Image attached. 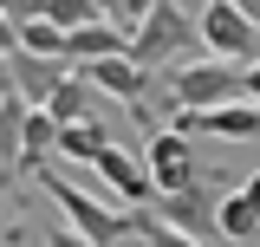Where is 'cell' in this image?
Wrapping results in <instances>:
<instances>
[{
  "label": "cell",
  "mask_w": 260,
  "mask_h": 247,
  "mask_svg": "<svg viewBox=\"0 0 260 247\" xmlns=\"http://www.w3.org/2000/svg\"><path fill=\"white\" fill-rule=\"evenodd\" d=\"M189 46H202V20H195V7H182V0H150L143 20L130 26V59L143 65L150 78L189 65Z\"/></svg>",
  "instance_id": "1"
},
{
  "label": "cell",
  "mask_w": 260,
  "mask_h": 247,
  "mask_svg": "<svg viewBox=\"0 0 260 247\" xmlns=\"http://www.w3.org/2000/svg\"><path fill=\"white\" fill-rule=\"evenodd\" d=\"M234 98H241V65H228V59H189V65H176V72H162L169 117L215 111V104H234Z\"/></svg>",
  "instance_id": "2"
},
{
  "label": "cell",
  "mask_w": 260,
  "mask_h": 247,
  "mask_svg": "<svg viewBox=\"0 0 260 247\" xmlns=\"http://www.w3.org/2000/svg\"><path fill=\"white\" fill-rule=\"evenodd\" d=\"M202 46L208 59H228V65H254L260 59V26L234 7V0H202Z\"/></svg>",
  "instance_id": "3"
},
{
  "label": "cell",
  "mask_w": 260,
  "mask_h": 247,
  "mask_svg": "<svg viewBox=\"0 0 260 247\" xmlns=\"http://www.w3.org/2000/svg\"><path fill=\"white\" fill-rule=\"evenodd\" d=\"M143 169H150L156 195H182V189L202 182V156H195V143L176 130V123H162V130L143 137Z\"/></svg>",
  "instance_id": "4"
},
{
  "label": "cell",
  "mask_w": 260,
  "mask_h": 247,
  "mask_svg": "<svg viewBox=\"0 0 260 247\" xmlns=\"http://www.w3.org/2000/svg\"><path fill=\"white\" fill-rule=\"evenodd\" d=\"M221 195H228V189H215L208 176H202V182H195V189H182V195H156L150 208H156V215L169 221V228H182V234H195V241H215V234H221V221H215V208H221Z\"/></svg>",
  "instance_id": "5"
},
{
  "label": "cell",
  "mask_w": 260,
  "mask_h": 247,
  "mask_svg": "<svg viewBox=\"0 0 260 247\" xmlns=\"http://www.w3.org/2000/svg\"><path fill=\"white\" fill-rule=\"evenodd\" d=\"M91 169L104 176V189L117 195V208H124V215H137V208H150V202H156V182H150V169H143V150H117V143H111Z\"/></svg>",
  "instance_id": "6"
},
{
  "label": "cell",
  "mask_w": 260,
  "mask_h": 247,
  "mask_svg": "<svg viewBox=\"0 0 260 247\" xmlns=\"http://www.w3.org/2000/svg\"><path fill=\"white\" fill-rule=\"evenodd\" d=\"M182 137H228V143H254L260 137V104L247 98H234V104H215V111H182V117H169Z\"/></svg>",
  "instance_id": "7"
},
{
  "label": "cell",
  "mask_w": 260,
  "mask_h": 247,
  "mask_svg": "<svg viewBox=\"0 0 260 247\" xmlns=\"http://www.w3.org/2000/svg\"><path fill=\"white\" fill-rule=\"evenodd\" d=\"M65 78H72V65H59V59H39V52H26V46L13 52V91L26 98L32 111H46V104H52V91H59Z\"/></svg>",
  "instance_id": "8"
},
{
  "label": "cell",
  "mask_w": 260,
  "mask_h": 247,
  "mask_svg": "<svg viewBox=\"0 0 260 247\" xmlns=\"http://www.w3.org/2000/svg\"><path fill=\"white\" fill-rule=\"evenodd\" d=\"M117 52H130V33L117 26V20H98V26L65 33V65H72V72H85V65H98V59H117Z\"/></svg>",
  "instance_id": "9"
},
{
  "label": "cell",
  "mask_w": 260,
  "mask_h": 247,
  "mask_svg": "<svg viewBox=\"0 0 260 247\" xmlns=\"http://www.w3.org/2000/svg\"><path fill=\"white\" fill-rule=\"evenodd\" d=\"M104 150H111V123L104 117H85V123H65L59 130V156L65 163H98Z\"/></svg>",
  "instance_id": "10"
},
{
  "label": "cell",
  "mask_w": 260,
  "mask_h": 247,
  "mask_svg": "<svg viewBox=\"0 0 260 247\" xmlns=\"http://www.w3.org/2000/svg\"><path fill=\"white\" fill-rule=\"evenodd\" d=\"M215 221H221V241H241V247H254V241H260V215H254V202H247L241 189H228V195H221Z\"/></svg>",
  "instance_id": "11"
},
{
  "label": "cell",
  "mask_w": 260,
  "mask_h": 247,
  "mask_svg": "<svg viewBox=\"0 0 260 247\" xmlns=\"http://www.w3.org/2000/svg\"><path fill=\"white\" fill-rule=\"evenodd\" d=\"M46 111H52V123H85V117H98V104H91V85H85V78H78V72H72V78H65L59 91H52V104H46Z\"/></svg>",
  "instance_id": "12"
},
{
  "label": "cell",
  "mask_w": 260,
  "mask_h": 247,
  "mask_svg": "<svg viewBox=\"0 0 260 247\" xmlns=\"http://www.w3.org/2000/svg\"><path fill=\"white\" fill-rule=\"evenodd\" d=\"M26 117H32V104L20 91L0 104V163L13 169V156H26Z\"/></svg>",
  "instance_id": "13"
},
{
  "label": "cell",
  "mask_w": 260,
  "mask_h": 247,
  "mask_svg": "<svg viewBox=\"0 0 260 247\" xmlns=\"http://www.w3.org/2000/svg\"><path fill=\"white\" fill-rule=\"evenodd\" d=\"M130 221H137V241L143 247H208V241H195V234H182V228H169L156 208H137Z\"/></svg>",
  "instance_id": "14"
},
{
  "label": "cell",
  "mask_w": 260,
  "mask_h": 247,
  "mask_svg": "<svg viewBox=\"0 0 260 247\" xmlns=\"http://www.w3.org/2000/svg\"><path fill=\"white\" fill-rule=\"evenodd\" d=\"M20 46H26V52H39V59H59V65H65V26H52V20L20 26Z\"/></svg>",
  "instance_id": "15"
},
{
  "label": "cell",
  "mask_w": 260,
  "mask_h": 247,
  "mask_svg": "<svg viewBox=\"0 0 260 247\" xmlns=\"http://www.w3.org/2000/svg\"><path fill=\"white\" fill-rule=\"evenodd\" d=\"M46 20L65 33H78V26H98L104 13H98V0H46Z\"/></svg>",
  "instance_id": "16"
},
{
  "label": "cell",
  "mask_w": 260,
  "mask_h": 247,
  "mask_svg": "<svg viewBox=\"0 0 260 247\" xmlns=\"http://www.w3.org/2000/svg\"><path fill=\"white\" fill-rule=\"evenodd\" d=\"M143 7H150V0H98V13H104V20H117L124 33L143 20Z\"/></svg>",
  "instance_id": "17"
},
{
  "label": "cell",
  "mask_w": 260,
  "mask_h": 247,
  "mask_svg": "<svg viewBox=\"0 0 260 247\" xmlns=\"http://www.w3.org/2000/svg\"><path fill=\"white\" fill-rule=\"evenodd\" d=\"M13 202H20V182H13V169H0V241L13 234Z\"/></svg>",
  "instance_id": "18"
},
{
  "label": "cell",
  "mask_w": 260,
  "mask_h": 247,
  "mask_svg": "<svg viewBox=\"0 0 260 247\" xmlns=\"http://www.w3.org/2000/svg\"><path fill=\"white\" fill-rule=\"evenodd\" d=\"M0 13L13 26H32V20H46V0H0Z\"/></svg>",
  "instance_id": "19"
},
{
  "label": "cell",
  "mask_w": 260,
  "mask_h": 247,
  "mask_svg": "<svg viewBox=\"0 0 260 247\" xmlns=\"http://www.w3.org/2000/svg\"><path fill=\"white\" fill-rule=\"evenodd\" d=\"M39 241H46V247H91L78 228H65V221H46V228H39Z\"/></svg>",
  "instance_id": "20"
},
{
  "label": "cell",
  "mask_w": 260,
  "mask_h": 247,
  "mask_svg": "<svg viewBox=\"0 0 260 247\" xmlns=\"http://www.w3.org/2000/svg\"><path fill=\"white\" fill-rule=\"evenodd\" d=\"M241 98H247V104H260V59L241 65Z\"/></svg>",
  "instance_id": "21"
},
{
  "label": "cell",
  "mask_w": 260,
  "mask_h": 247,
  "mask_svg": "<svg viewBox=\"0 0 260 247\" xmlns=\"http://www.w3.org/2000/svg\"><path fill=\"white\" fill-rule=\"evenodd\" d=\"M13 52H20V26L0 13V59H13Z\"/></svg>",
  "instance_id": "22"
},
{
  "label": "cell",
  "mask_w": 260,
  "mask_h": 247,
  "mask_svg": "<svg viewBox=\"0 0 260 247\" xmlns=\"http://www.w3.org/2000/svg\"><path fill=\"white\" fill-rule=\"evenodd\" d=\"M7 247H46V241H39V228H13V234H7Z\"/></svg>",
  "instance_id": "23"
},
{
  "label": "cell",
  "mask_w": 260,
  "mask_h": 247,
  "mask_svg": "<svg viewBox=\"0 0 260 247\" xmlns=\"http://www.w3.org/2000/svg\"><path fill=\"white\" fill-rule=\"evenodd\" d=\"M13 98V59H0V104Z\"/></svg>",
  "instance_id": "24"
},
{
  "label": "cell",
  "mask_w": 260,
  "mask_h": 247,
  "mask_svg": "<svg viewBox=\"0 0 260 247\" xmlns=\"http://www.w3.org/2000/svg\"><path fill=\"white\" fill-rule=\"evenodd\" d=\"M241 195L254 202V215H260V169H254V176H247V182H241Z\"/></svg>",
  "instance_id": "25"
},
{
  "label": "cell",
  "mask_w": 260,
  "mask_h": 247,
  "mask_svg": "<svg viewBox=\"0 0 260 247\" xmlns=\"http://www.w3.org/2000/svg\"><path fill=\"white\" fill-rule=\"evenodd\" d=\"M234 7H241V13H247V20L260 26V0H234Z\"/></svg>",
  "instance_id": "26"
},
{
  "label": "cell",
  "mask_w": 260,
  "mask_h": 247,
  "mask_svg": "<svg viewBox=\"0 0 260 247\" xmlns=\"http://www.w3.org/2000/svg\"><path fill=\"white\" fill-rule=\"evenodd\" d=\"M0 169H7V163H0Z\"/></svg>",
  "instance_id": "27"
},
{
  "label": "cell",
  "mask_w": 260,
  "mask_h": 247,
  "mask_svg": "<svg viewBox=\"0 0 260 247\" xmlns=\"http://www.w3.org/2000/svg\"><path fill=\"white\" fill-rule=\"evenodd\" d=\"M137 247H143V241H137Z\"/></svg>",
  "instance_id": "28"
}]
</instances>
